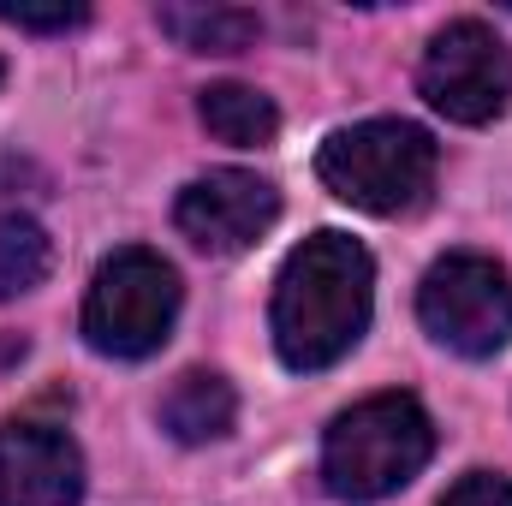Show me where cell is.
Listing matches in <instances>:
<instances>
[{
    "label": "cell",
    "instance_id": "1",
    "mask_svg": "<svg viewBox=\"0 0 512 506\" xmlns=\"http://www.w3.org/2000/svg\"><path fill=\"white\" fill-rule=\"evenodd\" d=\"M376 262L352 233H316L280 262L274 280V352L286 370H334L370 328Z\"/></svg>",
    "mask_w": 512,
    "mask_h": 506
},
{
    "label": "cell",
    "instance_id": "2",
    "mask_svg": "<svg viewBox=\"0 0 512 506\" xmlns=\"http://www.w3.org/2000/svg\"><path fill=\"white\" fill-rule=\"evenodd\" d=\"M435 453V423L411 393H370L322 435V483L340 501L399 495Z\"/></svg>",
    "mask_w": 512,
    "mask_h": 506
},
{
    "label": "cell",
    "instance_id": "3",
    "mask_svg": "<svg viewBox=\"0 0 512 506\" xmlns=\"http://www.w3.org/2000/svg\"><path fill=\"white\" fill-rule=\"evenodd\" d=\"M435 167H441V149L435 137L411 120H364V126H340L322 155H316V173L322 185L364 209V215H411L429 203L435 191Z\"/></svg>",
    "mask_w": 512,
    "mask_h": 506
},
{
    "label": "cell",
    "instance_id": "4",
    "mask_svg": "<svg viewBox=\"0 0 512 506\" xmlns=\"http://www.w3.org/2000/svg\"><path fill=\"white\" fill-rule=\"evenodd\" d=\"M173 316H179V274H173V262L131 245V251L108 256L96 268V280H90L84 340L102 358H149L173 334Z\"/></svg>",
    "mask_w": 512,
    "mask_h": 506
},
{
    "label": "cell",
    "instance_id": "5",
    "mask_svg": "<svg viewBox=\"0 0 512 506\" xmlns=\"http://www.w3.org/2000/svg\"><path fill=\"white\" fill-rule=\"evenodd\" d=\"M417 316L429 340L459 358H495L512 340V274L495 256L453 251L417 286Z\"/></svg>",
    "mask_w": 512,
    "mask_h": 506
},
{
    "label": "cell",
    "instance_id": "6",
    "mask_svg": "<svg viewBox=\"0 0 512 506\" xmlns=\"http://www.w3.org/2000/svg\"><path fill=\"white\" fill-rule=\"evenodd\" d=\"M423 102L453 126H489L512 108V48L483 18H453L429 36L417 66Z\"/></svg>",
    "mask_w": 512,
    "mask_h": 506
},
{
    "label": "cell",
    "instance_id": "7",
    "mask_svg": "<svg viewBox=\"0 0 512 506\" xmlns=\"http://www.w3.org/2000/svg\"><path fill=\"white\" fill-rule=\"evenodd\" d=\"M179 233L209 256H233L251 251L256 239L280 221V191L262 179V173H245V167H215L203 179H191L179 191V209H173Z\"/></svg>",
    "mask_w": 512,
    "mask_h": 506
},
{
    "label": "cell",
    "instance_id": "8",
    "mask_svg": "<svg viewBox=\"0 0 512 506\" xmlns=\"http://www.w3.org/2000/svg\"><path fill=\"white\" fill-rule=\"evenodd\" d=\"M84 453L54 423H0V506H78Z\"/></svg>",
    "mask_w": 512,
    "mask_h": 506
},
{
    "label": "cell",
    "instance_id": "9",
    "mask_svg": "<svg viewBox=\"0 0 512 506\" xmlns=\"http://www.w3.org/2000/svg\"><path fill=\"white\" fill-rule=\"evenodd\" d=\"M233 423H239V393L221 370H185L161 393V429L185 447L221 441V435H233Z\"/></svg>",
    "mask_w": 512,
    "mask_h": 506
},
{
    "label": "cell",
    "instance_id": "10",
    "mask_svg": "<svg viewBox=\"0 0 512 506\" xmlns=\"http://www.w3.org/2000/svg\"><path fill=\"white\" fill-rule=\"evenodd\" d=\"M155 24L191 54H245L262 36V18L245 6H161Z\"/></svg>",
    "mask_w": 512,
    "mask_h": 506
},
{
    "label": "cell",
    "instance_id": "11",
    "mask_svg": "<svg viewBox=\"0 0 512 506\" xmlns=\"http://www.w3.org/2000/svg\"><path fill=\"white\" fill-rule=\"evenodd\" d=\"M197 114H203L209 137H221V143H233V149L274 143V131H280L274 102H268L256 84H209L203 102H197Z\"/></svg>",
    "mask_w": 512,
    "mask_h": 506
},
{
    "label": "cell",
    "instance_id": "12",
    "mask_svg": "<svg viewBox=\"0 0 512 506\" xmlns=\"http://www.w3.org/2000/svg\"><path fill=\"white\" fill-rule=\"evenodd\" d=\"M54 245L30 215H0V298H24L48 280Z\"/></svg>",
    "mask_w": 512,
    "mask_h": 506
},
{
    "label": "cell",
    "instance_id": "13",
    "mask_svg": "<svg viewBox=\"0 0 512 506\" xmlns=\"http://www.w3.org/2000/svg\"><path fill=\"white\" fill-rule=\"evenodd\" d=\"M90 18V6H0V24L12 30H42V36H66Z\"/></svg>",
    "mask_w": 512,
    "mask_h": 506
},
{
    "label": "cell",
    "instance_id": "14",
    "mask_svg": "<svg viewBox=\"0 0 512 506\" xmlns=\"http://www.w3.org/2000/svg\"><path fill=\"white\" fill-rule=\"evenodd\" d=\"M441 506H512V483L495 477V471H471V477H459V483L447 489Z\"/></svg>",
    "mask_w": 512,
    "mask_h": 506
},
{
    "label": "cell",
    "instance_id": "15",
    "mask_svg": "<svg viewBox=\"0 0 512 506\" xmlns=\"http://www.w3.org/2000/svg\"><path fill=\"white\" fill-rule=\"evenodd\" d=\"M0 78H6V66H0Z\"/></svg>",
    "mask_w": 512,
    "mask_h": 506
}]
</instances>
